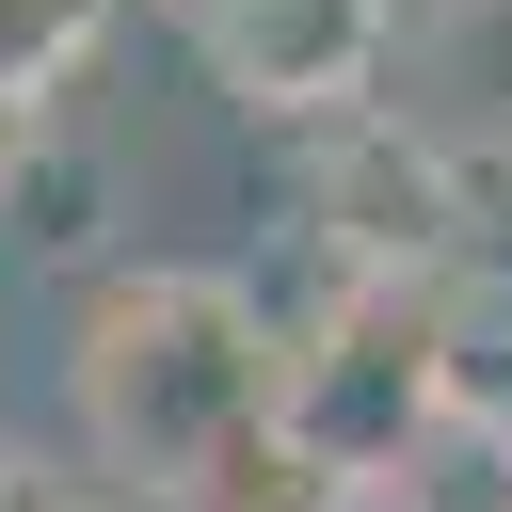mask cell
<instances>
[{"label": "cell", "instance_id": "1", "mask_svg": "<svg viewBox=\"0 0 512 512\" xmlns=\"http://www.w3.org/2000/svg\"><path fill=\"white\" fill-rule=\"evenodd\" d=\"M272 384H288V336L240 272L208 256H112L80 272V320H64V400H80V448L128 480V496H192L208 464H240L272 432Z\"/></svg>", "mask_w": 512, "mask_h": 512}, {"label": "cell", "instance_id": "2", "mask_svg": "<svg viewBox=\"0 0 512 512\" xmlns=\"http://www.w3.org/2000/svg\"><path fill=\"white\" fill-rule=\"evenodd\" d=\"M304 224L352 288H416L464 256V160L400 112H336V128H304Z\"/></svg>", "mask_w": 512, "mask_h": 512}, {"label": "cell", "instance_id": "3", "mask_svg": "<svg viewBox=\"0 0 512 512\" xmlns=\"http://www.w3.org/2000/svg\"><path fill=\"white\" fill-rule=\"evenodd\" d=\"M192 48H208V80H224L240 112H272V128H336V112H368L384 0H224Z\"/></svg>", "mask_w": 512, "mask_h": 512}, {"label": "cell", "instance_id": "4", "mask_svg": "<svg viewBox=\"0 0 512 512\" xmlns=\"http://www.w3.org/2000/svg\"><path fill=\"white\" fill-rule=\"evenodd\" d=\"M96 240H112V144H80V128L48 112L32 160L0 176V256H32V272H112Z\"/></svg>", "mask_w": 512, "mask_h": 512}, {"label": "cell", "instance_id": "5", "mask_svg": "<svg viewBox=\"0 0 512 512\" xmlns=\"http://www.w3.org/2000/svg\"><path fill=\"white\" fill-rule=\"evenodd\" d=\"M368 496H384V512H512V416L432 400V416H416V448H400Z\"/></svg>", "mask_w": 512, "mask_h": 512}, {"label": "cell", "instance_id": "6", "mask_svg": "<svg viewBox=\"0 0 512 512\" xmlns=\"http://www.w3.org/2000/svg\"><path fill=\"white\" fill-rule=\"evenodd\" d=\"M112 32V0H0V80L16 96H64V64Z\"/></svg>", "mask_w": 512, "mask_h": 512}, {"label": "cell", "instance_id": "7", "mask_svg": "<svg viewBox=\"0 0 512 512\" xmlns=\"http://www.w3.org/2000/svg\"><path fill=\"white\" fill-rule=\"evenodd\" d=\"M0 512H80V464H48V448L0 432Z\"/></svg>", "mask_w": 512, "mask_h": 512}, {"label": "cell", "instance_id": "8", "mask_svg": "<svg viewBox=\"0 0 512 512\" xmlns=\"http://www.w3.org/2000/svg\"><path fill=\"white\" fill-rule=\"evenodd\" d=\"M32 128H48V96H16V80H0V176L32 160Z\"/></svg>", "mask_w": 512, "mask_h": 512}, {"label": "cell", "instance_id": "9", "mask_svg": "<svg viewBox=\"0 0 512 512\" xmlns=\"http://www.w3.org/2000/svg\"><path fill=\"white\" fill-rule=\"evenodd\" d=\"M144 16H176V32H208V16H224V0H144Z\"/></svg>", "mask_w": 512, "mask_h": 512}]
</instances>
